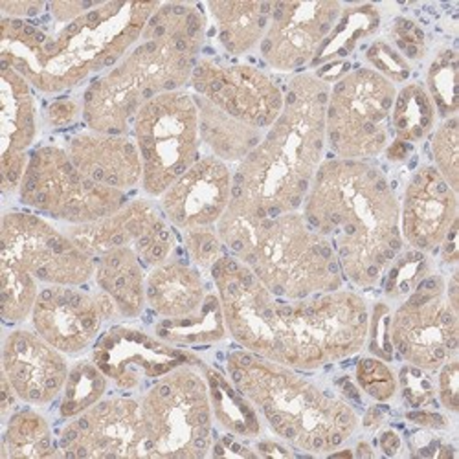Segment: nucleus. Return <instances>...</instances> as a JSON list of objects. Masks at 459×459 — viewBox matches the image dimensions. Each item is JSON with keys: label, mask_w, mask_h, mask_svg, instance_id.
Segmentation results:
<instances>
[{"label": "nucleus", "mask_w": 459, "mask_h": 459, "mask_svg": "<svg viewBox=\"0 0 459 459\" xmlns=\"http://www.w3.org/2000/svg\"><path fill=\"white\" fill-rule=\"evenodd\" d=\"M107 386L108 378L92 360H82L74 364L68 371L66 385L63 388L59 417L70 420L87 411L103 399Z\"/></svg>", "instance_id": "obj_35"}, {"label": "nucleus", "mask_w": 459, "mask_h": 459, "mask_svg": "<svg viewBox=\"0 0 459 459\" xmlns=\"http://www.w3.org/2000/svg\"><path fill=\"white\" fill-rule=\"evenodd\" d=\"M434 168L441 173L446 184L457 194L459 186V124L457 118H446L432 134Z\"/></svg>", "instance_id": "obj_39"}, {"label": "nucleus", "mask_w": 459, "mask_h": 459, "mask_svg": "<svg viewBox=\"0 0 459 459\" xmlns=\"http://www.w3.org/2000/svg\"><path fill=\"white\" fill-rule=\"evenodd\" d=\"M65 234L94 259L108 250L129 247L149 269L169 259L177 248L175 234L162 210L147 199L127 201L112 215L68 226Z\"/></svg>", "instance_id": "obj_15"}, {"label": "nucleus", "mask_w": 459, "mask_h": 459, "mask_svg": "<svg viewBox=\"0 0 459 459\" xmlns=\"http://www.w3.org/2000/svg\"><path fill=\"white\" fill-rule=\"evenodd\" d=\"M219 45L230 56H243L259 47L269 28L274 3H208Z\"/></svg>", "instance_id": "obj_28"}, {"label": "nucleus", "mask_w": 459, "mask_h": 459, "mask_svg": "<svg viewBox=\"0 0 459 459\" xmlns=\"http://www.w3.org/2000/svg\"><path fill=\"white\" fill-rule=\"evenodd\" d=\"M199 112V134L201 142L210 149L212 155L222 162H241L263 140V131L255 129L208 100L194 94Z\"/></svg>", "instance_id": "obj_29"}, {"label": "nucleus", "mask_w": 459, "mask_h": 459, "mask_svg": "<svg viewBox=\"0 0 459 459\" xmlns=\"http://www.w3.org/2000/svg\"><path fill=\"white\" fill-rule=\"evenodd\" d=\"M392 47L406 59V61H419L427 54V35L410 19H397L390 30Z\"/></svg>", "instance_id": "obj_44"}, {"label": "nucleus", "mask_w": 459, "mask_h": 459, "mask_svg": "<svg viewBox=\"0 0 459 459\" xmlns=\"http://www.w3.org/2000/svg\"><path fill=\"white\" fill-rule=\"evenodd\" d=\"M390 322H392V311L388 303L377 301L375 307L369 315V327H368V348L369 353H373L377 359L392 362L395 359L394 346L390 340Z\"/></svg>", "instance_id": "obj_42"}, {"label": "nucleus", "mask_w": 459, "mask_h": 459, "mask_svg": "<svg viewBox=\"0 0 459 459\" xmlns=\"http://www.w3.org/2000/svg\"><path fill=\"white\" fill-rule=\"evenodd\" d=\"M59 455V445L54 441L48 420L41 413L24 408L8 417L0 445V459H45Z\"/></svg>", "instance_id": "obj_31"}, {"label": "nucleus", "mask_w": 459, "mask_h": 459, "mask_svg": "<svg viewBox=\"0 0 459 459\" xmlns=\"http://www.w3.org/2000/svg\"><path fill=\"white\" fill-rule=\"evenodd\" d=\"M281 318L294 369H318L357 355L368 340L369 311L351 290H331L298 301L281 299Z\"/></svg>", "instance_id": "obj_8"}, {"label": "nucleus", "mask_w": 459, "mask_h": 459, "mask_svg": "<svg viewBox=\"0 0 459 459\" xmlns=\"http://www.w3.org/2000/svg\"><path fill=\"white\" fill-rule=\"evenodd\" d=\"M206 17L194 4H162L147 21L140 41L96 78L83 94V122L91 131L129 134L138 110L166 92L189 85L204 45Z\"/></svg>", "instance_id": "obj_3"}, {"label": "nucleus", "mask_w": 459, "mask_h": 459, "mask_svg": "<svg viewBox=\"0 0 459 459\" xmlns=\"http://www.w3.org/2000/svg\"><path fill=\"white\" fill-rule=\"evenodd\" d=\"M455 221V191L434 166H420L404 189L401 206L403 241L419 252H436Z\"/></svg>", "instance_id": "obj_23"}, {"label": "nucleus", "mask_w": 459, "mask_h": 459, "mask_svg": "<svg viewBox=\"0 0 459 459\" xmlns=\"http://www.w3.org/2000/svg\"><path fill=\"white\" fill-rule=\"evenodd\" d=\"M436 124V107L420 83H410L395 94L392 129L397 140L417 143L430 134Z\"/></svg>", "instance_id": "obj_33"}, {"label": "nucleus", "mask_w": 459, "mask_h": 459, "mask_svg": "<svg viewBox=\"0 0 459 459\" xmlns=\"http://www.w3.org/2000/svg\"><path fill=\"white\" fill-rule=\"evenodd\" d=\"M206 294L201 271L175 254L151 269L145 278L147 305L160 318H184L197 313Z\"/></svg>", "instance_id": "obj_26"}, {"label": "nucleus", "mask_w": 459, "mask_h": 459, "mask_svg": "<svg viewBox=\"0 0 459 459\" xmlns=\"http://www.w3.org/2000/svg\"><path fill=\"white\" fill-rule=\"evenodd\" d=\"M301 213L333 247L343 278L360 289L380 283L403 250L401 204L386 175L368 160H324Z\"/></svg>", "instance_id": "obj_1"}, {"label": "nucleus", "mask_w": 459, "mask_h": 459, "mask_svg": "<svg viewBox=\"0 0 459 459\" xmlns=\"http://www.w3.org/2000/svg\"><path fill=\"white\" fill-rule=\"evenodd\" d=\"M432 274V263L425 252L401 250L382 276V290L390 299H404L420 281Z\"/></svg>", "instance_id": "obj_38"}, {"label": "nucleus", "mask_w": 459, "mask_h": 459, "mask_svg": "<svg viewBox=\"0 0 459 459\" xmlns=\"http://www.w3.org/2000/svg\"><path fill=\"white\" fill-rule=\"evenodd\" d=\"M386 419V410L380 408V406H371L368 408L366 415H364V427L368 430H377L382 427V423H385Z\"/></svg>", "instance_id": "obj_56"}, {"label": "nucleus", "mask_w": 459, "mask_h": 459, "mask_svg": "<svg viewBox=\"0 0 459 459\" xmlns=\"http://www.w3.org/2000/svg\"><path fill=\"white\" fill-rule=\"evenodd\" d=\"M378 445H380V450H382V454H385V455H397V452L403 446V441H401V436L395 430L388 429V430H385V432L380 434Z\"/></svg>", "instance_id": "obj_54"}, {"label": "nucleus", "mask_w": 459, "mask_h": 459, "mask_svg": "<svg viewBox=\"0 0 459 459\" xmlns=\"http://www.w3.org/2000/svg\"><path fill=\"white\" fill-rule=\"evenodd\" d=\"M68 364L59 350L37 333L12 331L3 348V373L22 403L45 406L59 397L68 378Z\"/></svg>", "instance_id": "obj_22"}, {"label": "nucleus", "mask_w": 459, "mask_h": 459, "mask_svg": "<svg viewBox=\"0 0 459 459\" xmlns=\"http://www.w3.org/2000/svg\"><path fill=\"white\" fill-rule=\"evenodd\" d=\"M66 152L85 177L110 189L127 191L142 184V159L134 138L85 131L68 140Z\"/></svg>", "instance_id": "obj_25"}, {"label": "nucleus", "mask_w": 459, "mask_h": 459, "mask_svg": "<svg viewBox=\"0 0 459 459\" xmlns=\"http://www.w3.org/2000/svg\"><path fill=\"white\" fill-rule=\"evenodd\" d=\"M94 280L117 305L122 318H138L145 307V276L143 263L138 254L129 248H114L94 259Z\"/></svg>", "instance_id": "obj_27"}, {"label": "nucleus", "mask_w": 459, "mask_h": 459, "mask_svg": "<svg viewBox=\"0 0 459 459\" xmlns=\"http://www.w3.org/2000/svg\"><path fill=\"white\" fill-rule=\"evenodd\" d=\"M201 369L208 382L212 411L217 423L232 436L257 437L261 434V420L254 404L236 388L232 380L213 368L203 364Z\"/></svg>", "instance_id": "obj_30"}, {"label": "nucleus", "mask_w": 459, "mask_h": 459, "mask_svg": "<svg viewBox=\"0 0 459 459\" xmlns=\"http://www.w3.org/2000/svg\"><path fill=\"white\" fill-rule=\"evenodd\" d=\"M353 455H357V457H373L375 452H373L371 445H368L366 441H362V443L357 445V450L353 452Z\"/></svg>", "instance_id": "obj_57"}, {"label": "nucleus", "mask_w": 459, "mask_h": 459, "mask_svg": "<svg viewBox=\"0 0 459 459\" xmlns=\"http://www.w3.org/2000/svg\"><path fill=\"white\" fill-rule=\"evenodd\" d=\"M380 15L371 4L342 8V15L334 24L333 31L322 45L313 65H322L327 61H340L353 52L359 41L366 39L378 28Z\"/></svg>", "instance_id": "obj_34"}, {"label": "nucleus", "mask_w": 459, "mask_h": 459, "mask_svg": "<svg viewBox=\"0 0 459 459\" xmlns=\"http://www.w3.org/2000/svg\"><path fill=\"white\" fill-rule=\"evenodd\" d=\"M57 445L65 457H147V430L140 401L101 399L68 420Z\"/></svg>", "instance_id": "obj_17"}, {"label": "nucleus", "mask_w": 459, "mask_h": 459, "mask_svg": "<svg viewBox=\"0 0 459 459\" xmlns=\"http://www.w3.org/2000/svg\"><path fill=\"white\" fill-rule=\"evenodd\" d=\"M340 3H274L269 28L259 43L263 61L278 72L309 65L342 15Z\"/></svg>", "instance_id": "obj_20"}, {"label": "nucleus", "mask_w": 459, "mask_h": 459, "mask_svg": "<svg viewBox=\"0 0 459 459\" xmlns=\"http://www.w3.org/2000/svg\"><path fill=\"white\" fill-rule=\"evenodd\" d=\"M329 91L316 74L290 78L278 120L238 164L230 203L257 219L299 212L324 162Z\"/></svg>", "instance_id": "obj_4"}, {"label": "nucleus", "mask_w": 459, "mask_h": 459, "mask_svg": "<svg viewBox=\"0 0 459 459\" xmlns=\"http://www.w3.org/2000/svg\"><path fill=\"white\" fill-rule=\"evenodd\" d=\"M45 117L50 127H68L80 117L83 118V103L72 98H59L47 107Z\"/></svg>", "instance_id": "obj_47"}, {"label": "nucleus", "mask_w": 459, "mask_h": 459, "mask_svg": "<svg viewBox=\"0 0 459 459\" xmlns=\"http://www.w3.org/2000/svg\"><path fill=\"white\" fill-rule=\"evenodd\" d=\"M48 8L47 3H39V0H24V3H0V10H3L4 17L8 19H37L43 15V12Z\"/></svg>", "instance_id": "obj_49"}, {"label": "nucleus", "mask_w": 459, "mask_h": 459, "mask_svg": "<svg viewBox=\"0 0 459 459\" xmlns=\"http://www.w3.org/2000/svg\"><path fill=\"white\" fill-rule=\"evenodd\" d=\"M355 377L359 388L377 403H388L397 394L399 380L385 360L373 357L360 359Z\"/></svg>", "instance_id": "obj_40"}, {"label": "nucleus", "mask_w": 459, "mask_h": 459, "mask_svg": "<svg viewBox=\"0 0 459 459\" xmlns=\"http://www.w3.org/2000/svg\"><path fill=\"white\" fill-rule=\"evenodd\" d=\"M147 457H204L213 446L208 382L195 366H180L152 385L143 399Z\"/></svg>", "instance_id": "obj_7"}, {"label": "nucleus", "mask_w": 459, "mask_h": 459, "mask_svg": "<svg viewBox=\"0 0 459 459\" xmlns=\"http://www.w3.org/2000/svg\"><path fill=\"white\" fill-rule=\"evenodd\" d=\"M182 234L186 254L201 273H210L212 266L226 254V248L217 232V226L191 228Z\"/></svg>", "instance_id": "obj_41"}, {"label": "nucleus", "mask_w": 459, "mask_h": 459, "mask_svg": "<svg viewBox=\"0 0 459 459\" xmlns=\"http://www.w3.org/2000/svg\"><path fill=\"white\" fill-rule=\"evenodd\" d=\"M411 151H413L411 143H406V142H401L395 138V142L386 147V157L392 162H404L411 155Z\"/></svg>", "instance_id": "obj_55"}, {"label": "nucleus", "mask_w": 459, "mask_h": 459, "mask_svg": "<svg viewBox=\"0 0 459 459\" xmlns=\"http://www.w3.org/2000/svg\"><path fill=\"white\" fill-rule=\"evenodd\" d=\"M228 329L217 292L206 294L201 309L184 318H162L155 334L171 346H208L224 340Z\"/></svg>", "instance_id": "obj_32"}, {"label": "nucleus", "mask_w": 459, "mask_h": 459, "mask_svg": "<svg viewBox=\"0 0 459 459\" xmlns=\"http://www.w3.org/2000/svg\"><path fill=\"white\" fill-rule=\"evenodd\" d=\"M254 448H255L257 455H261V457H290V455H294V450H290L289 445H281L278 441H269V439L255 443Z\"/></svg>", "instance_id": "obj_52"}, {"label": "nucleus", "mask_w": 459, "mask_h": 459, "mask_svg": "<svg viewBox=\"0 0 459 459\" xmlns=\"http://www.w3.org/2000/svg\"><path fill=\"white\" fill-rule=\"evenodd\" d=\"M217 232L226 252L245 263L278 299L338 290L346 280L333 247L301 212L257 219L230 203Z\"/></svg>", "instance_id": "obj_5"}, {"label": "nucleus", "mask_w": 459, "mask_h": 459, "mask_svg": "<svg viewBox=\"0 0 459 459\" xmlns=\"http://www.w3.org/2000/svg\"><path fill=\"white\" fill-rule=\"evenodd\" d=\"M131 134L142 159L147 195L164 191L199 160V112L194 94L173 91L147 101L134 117Z\"/></svg>", "instance_id": "obj_10"}, {"label": "nucleus", "mask_w": 459, "mask_h": 459, "mask_svg": "<svg viewBox=\"0 0 459 459\" xmlns=\"http://www.w3.org/2000/svg\"><path fill=\"white\" fill-rule=\"evenodd\" d=\"M457 52L445 48L429 68L427 92L443 120L455 117L457 112Z\"/></svg>", "instance_id": "obj_37"}, {"label": "nucleus", "mask_w": 459, "mask_h": 459, "mask_svg": "<svg viewBox=\"0 0 459 459\" xmlns=\"http://www.w3.org/2000/svg\"><path fill=\"white\" fill-rule=\"evenodd\" d=\"M159 3H103L52 31L39 24L3 17L0 63L10 65L37 91L59 94L92 74L110 70L140 41Z\"/></svg>", "instance_id": "obj_2"}, {"label": "nucleus", "mask_w": 459, "mask_h": 459, "mask_svg": "<svg viewBox=\"0 0 459 459\" xmlns=\"http://www.w3.org/2000/svg\"><path fill=\"white\" fill-rule=\"evenodd\" d=\"M232 189L234 173L226 162L204 155L164 191L159 208L180 232L199 226H217L232 201Z\"/></svg>", "instance_id": "obj_21"}, {"label": "nucleus", "mask_w": 459, "mask_h": 459, "mask_svg": "<svg viewBox=\"0 0 459 459\" xmlns=\"http://www.w3.org/2000/svg\"><path fill=\"white\" fill-rule=\"evenodd\" d=\"M0 103H3V155L0 186L4 195L19 191L37 134V110L31 85L10 65L0 63Z\"/></svg>", "instance_id": "obj_24"}, {"label": "nucleus", "mask_w": 459, "mask_h": 459, "mask_svg": "<svg viewBox=\"0 0 459 459\" xmlns=\"http://www.w3.org/2000/svg\"><path fill=\"white\" fill-rule=\"evenodd\" d=\"M399 382L403 397L410 408H427L429 404L434 403L436 390L429 371L408 364L406 368L401 369Z\"/></svg>", "instance_id": "obj_45"}, {"label": "nucleus", "mask_w": 459, "mask_h": 459, "mask_svg": "<svg viewBox=\"0 0 459 459\" xmlns=\"http://www.w3.org/2000/svg\"><path fill=\"white\" fill-rule=\"evenodd\" d=\"M437 395L445 410L455 413L459 410V364L455 355L448 359L439 369Z\"/></svg>", "instance_id": "obj_46"}, {"label": "nucleus", "mask_w": 459, "mask_h": 459, "mask_svg": "<svg viewBox=\"0 0 459 459\" xmlns=\"http://www.w3.org/2000/svg\"><path fill=\"white\" fill-rule=\"evenodd\" d=\"M19 199L30 210L70 226L108 217L129 201L126 191L85 177L74 166L66 149L56 145H41L30 152Z\"/></svg>", "instance_id": "obj_11"}, {"label": "nucleus", "mask_w": 459, "mask_h": 459, "mask_svg": "<svg viewBox=\"0 0 459 459\" xmlns=\"http://www.w3.org/2000/svg\"><path fill=\"white\" fill-rule=\"evenodd\" d=\"M406 419L415 427L427 430H445L448 427V419L439 411H430L427 408H413L406 413Z\"/></svg>", "instance_id": "obj_50"}, {"label": "nucleus", "mask_w": 459, "mask_h": 459, "mask_svg": "<svg viewBox=\"0 0 459 459\" xmlns=\"http://www.w3.org/2000/svg\"><path fill=\"white\" fill-rule=\"evenodd\" d=\"M228 333L250 353L290 366V343L281 318V299L245 263L228 252L212 266Z\"/></svg>", "instance_id": "obj_12"}, {"label": "nucleus", "mask_w": 459, "mask_h": 459, "mask_svg": "<svg viewBox=\"0 0 459 459\" xmlns=\"http://www.w3.org/2000/svg\"><path fill=\"white\" fill-rule=\"evenodd\" d=\"M445 287L441 276H427L403 299L390 322L394 353L429 373L457 353V313L448 305Z\"/></svg>", "instance_id": "obj_13"}, {"label": "nucleus", "mask_w": 459, "mask_h": 459, "mask_svg": "<svg viewBox=\"0 0 459 459\" xmlns=\"http://www.w3.org/2000/svg\"><path fill=\"white\" fill-rule=\"evenodd\" d=\"M17 401H21L19 395H17V392L13 390V386H12V382L8 380V377L3 373V395H0V411H3V417H4V419L10 417V411L15 408Z\"/></svg>", "instance_id": "obj_53"}, {"label": "nucleus", "mask_w": 459, "mask_h": 459, "mask_svg": "<svg viewBox=\"0 0 459 459\" xmlns=\"http://www.w3.org/2000/svg\"><path fill=\"white\" fill-rule=\"evenodd\" d=\"M117 316V305L100 289L89 292L74 285H48L37 296L31 324L63 355H78L92 346L103 324Z\"/></svg>", "instance_id": "obj_18"}, {"label": "nucleus", "mask_w": 459, "mask_h": 459, "mask_svg": "<svg viewBox=\"0 0 459 459\" xmlns=\"http://www.w3.org/2000/svg\"><path fill=\"white\" fill-rule=\"evenodd\" d=\"M397 89L373 68H355L333 85L325 108V145L343 160H369L386 151Z\"/></svg>", "instance_id": "obj_9"}, {"label": "nucleus", "mask_w": 459, "mask_h": 459, "mask_svg": "<svg viewBox=\"0 0 459 459\" xmlns=\"http://www.w3.org/2000/svg\"><path fill=\"white\" fill-rule=\"evenodd\" d=\"M101 4L103 3H98V0H74V3H63V0H57V3H48L47 12L52 15L56 22L68 24Z\"/></svg>", "instance_id": "obj_48"}, {"label": "nucleus", "mask_w": 459, "mask_h": 459, "mask_svg": "<svg viewBox=\"0 0 459 459\" xmlns=\"http://www.w3.org/2000/svg\"><path fill=\"white\" fill-rule=\"evenodd\" d=\"M368 61L371 63V68L385 75L388 82L401 83L408 80L410 75V63L386 41L373 43L366 52Z\"/></svg>", "instance_id": "obj_43"}, {"label": "nucleus", "mask_w": 459, "mask_h": 459, "mask_svg": "<svg viewBox=\"0 0 459 459\" xmlns=\"http://www.w3.org/2000/svg\"><path fill=\"white\" fill-rule=\"evenodd\" d=\"M226 371L271 430L298 450L331 454L359 427L353 406L298 375L294 368L243 350L228 355Z\"/></svg>", "instance_id": "obj_6"}, {"label": "nucleus", "mask_w": 459, "mask_h": 459, "mask_svg": "<svg viewBox=\"0 0 459 459\" xmlns=\"http://www.w3.org/2000/svg\"><path fill=\"white\" fill-rule=\"evenodd\" d=\"M189 87L230 117L266 131L281 114L285 91L266 72L252 65H224L199 59Z\"/></svg>", "instance_id": "obj_16"}, {"label": "nucleus", "mask_w": 459, "mask_h": 459, "mask_svg": "<svg viewBox=\"0 0 459 459\" xmlns=\"http://www.w3.org/2000/svg\"><path fill=\"white\" fill-rule=\"evenodd\" d=\"M441 261L445 264H455L457 259H459V254H457V221L450 226L448 234L445 238V241L441 243Z\"/></svg>", "instance_id": "obj_51"}, {"label": "nucleus", "mask_w": 459, "mask_h": 459, "mask_svg": "<svg viewBox=\"0 0 459 459\" xmlns=\"http://www.w3.org/2000/svg\"><path fill=\"white\" fill-rule=\"evenodd\" d=\"M92 362L120 390H134L147 378H160L180 366H203L195 355L143 331L114 325L94 343Z\"/></svg>", "instance_id": "obj_19"}, {"label": "nucleus", "mask_w": 459, "mask_h": 459, "mask_svg": "<svg viewBox=\"0 0 459 459\" xmlns=\"http://www.w3.org/2000/svg\"><path fill=\"white\" fill-rule=\"evenodd\" d=\"M39 296L37 280L15 263L0 257V298H3V320L21 324L31 316Z\"/></svg>", "instance_id": "obj_36"}, {"label": "nucleus", "mask_w": 459, "mask_h": 459, "mask_svg": "<svg viewBox=\"0 0 459 459\" xmlns=\"http://www.w3.org/2000/svg\"><path fill=\"white\" fill-rule=\"evenodd\" d=\"M0 245V257L15 263L41 283L83 287L94 278V257L39 215L4 213Z\"/></svg>", "instance_id": "obj_14"}]
</instances>
